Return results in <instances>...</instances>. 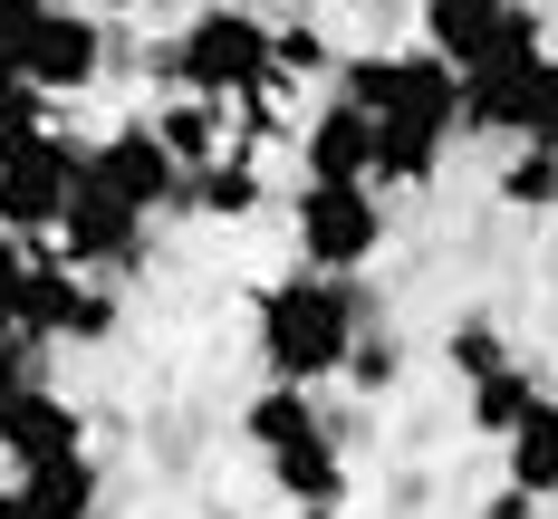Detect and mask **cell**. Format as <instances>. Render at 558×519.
<instances>
[{
    "label": "cell",
    "mask_w": 558,
    "mask_h": 519,
    "mask_svg": "<svg viewBox=\"0 0 558 519\" xmlns=\"http://www.w3.org/2000/svg\"><path fill=\"white\" fill-rule=\"evenodd\" d=\"M87 183L97 193H116V202H135V212H183V155L165 145V125L155 115H125V125H107L97 145H87Z\"/></svg>",
    "instance_id": "obj_11"
},
{
    "label": "cell",
    "mask_w": 558,
    "mask_h": 519,
    "mask_svg": "<svg viewBox=\"0 0 558 519\" xmlns=\"http://www.w3.org/2000/svg\"><path fill=\"white\" fill-rule=\"evenodd\" d=\"M558 115V58H501V67H462V125L492 135V145H539Z\"/></svg>",
    "instance_id": "obj_9"
},
{
    "label": "cell",
    "mask_w": 558,
    "mask_h": 519,
    "mask_svg": "<svg viewBox=\"0 0 558 519\" xmlns=\"http://www.w3.org/2000/svg\"><path fill=\"white\" fill-rule=\"evenodd\" d=\"M482 519H539V501H530V491H510V481H501V501H492Z\"/></svg>",
    "instance_id": "obj_24"
},
{
    "label": "cell",
    "mask_w": 558,
    "mask_h": 519,
    "mask_svg": "<svg viewBox=\"0 0 558 519\" xmlns=\"http://www.w3.org/2000/svg\"><path fill=\"white\" fill-rule=\"evenodd\" d=\"M165 97H213V107H270L279 97V20L251 0H203L165 49H155Z\"/></svg>",
    "instance_id": "obj_3"
},
{
    "label": "cell",
    "mask_w": 558,
    "mask_h": 519,
    "mask_svg": "<svg viewBox=\"0 0 558 519\" xmlns=\"http://www.w3.org/2000/svg\"><path fill=\"white\" fill-rule=\"evenodd\" d=\"M0 519H49V510L29 501V481H0Z\"/></svg>",
    "instance_id": "obj_23"
},
{
    "label": "cell",
    "mask_w": 558,
    "mask_h": 519,
    "mask_svg": "<svg viewBox=\"0 0 558 519\" xmlns=\"http://www.w3.org/2000/svg\"><path fill=\"white\" fill-rule=\"evenodd\" d=\"M20 375H29V337H0V395H10Z\"/></svg>",
    "instance_id": "obj_22"
},
{
    "label": "cell",
    "mask_w": 558,
    "mask_h": 519,
    "mask_svg": "<svg viewBox=\"0 0 558 519\" xmlns=\"http://www.w3.org/2000/svg\"><path fill=\"white\" fill-rule=\"evenodd\" d=\"M289 240H299V270H337V280H366L386 260V183H299L289 193Z\"/></svg>",
    "instance_id": "obj_5"
},
{
    "label": "cell",
    "mask_w": 558,
    "mask_h": 519,
    "mask_svg": "<svg viewBox=\"0 0 558 519\" xmlns=\"http://www.w3.org/2000/svg\"><path fill=\"white\" fill-rule=\"evenodd\" d=\"M530 404H539V375H530L520 356H510V366H492V375H472V385H462V413H472V433H492V443H501V433H510V423H520V413H530Z\"/></svg>",
    "instance_id": "obj_17"
},
{
    "label": "cell",
    "mask_w": 558,
    "mask_h": 519,
    "mask_svg": "<svg viewBox=\"0 0 558 519\" xmlns=\"http://www.w3.org/2000/svg\"><path fill=\"white\" fill-rule=\"evenodd\" d=\"M386 308H376V288L366 280H337V270H289L251 298V356H260V375L270 385H337L347 375V356L366 346Z\"/></svg>",
    "instance_id": "obj_2"
},
{
    "label": "cell",
    "mask_w": 558,
    "mask_h": 519,
    "mask_svg": "<svg viewBox=\"0 0 558 519\" xmlns=\"http://www.w3.org/2000/svg\"><path fill=\"white\" fill-rule=\"evenodd\" d=\"M549 145H558V115H549Z\"/></svg>",
    "instance_id": "obj_25"
},
{
    "label": "cell",
    "mask_w": 558,
    "mask_h": 519,
    "mask_svg": "<svg viewBox=\"0 0 558 519\" xmlns=\"http://www.w3.org/2000/svg\"><path fill=\"white\" fill-rule=\"evenodd\" d=\"M510 356H520V346H510L501 328H492V318H462V328L444 337V366H452V385H472V375H492V366H510Z\"/></svg>",
    "instance_id": "obj_18"
},
{
    "label": "cell",
    "mask_w": 558,
    "mask_h": 519,
    "mask_svg": "<svg viewBox=\"0 0 558 519\" xmlns=\"http://www.w3.org/2000/svg\"><path fill=\"white\" fill-rule=\"evenodd\" d=\"M58 260L68 270H97V280H135L155 260V212H135V202H116L97 183H77V202L58 222Z\"/></svg>",
    "instance_id": "obj_12"
},
{
    "label": "cell",
    "mask_w": 558,
    "mask_h": 519,
    "mask_svg": "<svg viewBox=\"0 0 558 519\" xmlns=\"http://www.w3.org/2000/svg\"><path fill=\"white\" fill-rule=\"evenodd\" d=\"M183 212H193V222H251V212H260V155L231 145L213 164H193L183 173Z\"/></svg>",
    "instance_id": "obj_15"
},
{
    "label": "cell",
    "mask_w": 558,
    "mask_h": 519,
    "mask_svg": "<svg viewBox=\"0 0 558 519\" xmlns=\"http://www.w3.org/2000/svg\"><path fill=\"white\" fill-rule=\"evenodd\" d=\"M39 125H58V115H49V97H39L29 77H0V155H10V145H29Z\"/></svg>",
    "instance_id": "obj_20"
},
{
    "label": "cell",
    "mask_w": 558,
    "mask_h": 519,
    "mask_svg": "<svg viewBox=\"0 0 558 519\" xmlns=\"http://www.w3.org/2000/svg\"><path fill=\"white\" fill-rule=\"evenodd\" d=\"M395 375H404V346H395V328L376 318V328H366V346L347 356V385H356V395H386Z\"/></svg>",
    "instance_id": "obj_19"
},
{
    "label": "cell",
    "mask_w": 558,
    "mask_h": 519,
    "mask_svg": "<svg viewBox=\"0 0 558 519\" xmlns=\"http://www.w3.org/2000/svg\"><path fill=\"white\" fill-rule=\"evenodd\" d=\"M125 328V298L97 270H68V260H39L29 270V308H20V337L29 346H107Z\"/></svg>",
    "instance_id": "obj_10"
},
{
    "label": "cell",
    "mask_w": 558,
    "mask_h": 519,
    "mask_svg": "<svg viewBox=\"0 0 558 519\" xmlns=\"http://www.w3.org/2000/svg\"><path fill=\"white\" fill-rule=\"evenodd\" d=\"M299 183H376V115L356 97H318L299 125Z\"/></svg>",
    "instance_id": "obj_14"
},
{
    "label": "cell",
    "mask_w": 558,
    "mask_h": 519,
    "mask_svg": "<svg viewBox=\"0 0 558 519\" xmlns=\"http://www.w3.org/2000/svg\"><path fill=\"white\" fill-rule=\"evenodd\" d=\"M241 443L260 453L270 491L299 519L347 510V453H337V423H328V404L308 395V385H260V395L241 404Z\"/></svg>",
    "instance_id": "obj_4"
},
{
    "label": "cell",
    "mask_w": 558,
    "mask_h": 519,
    "mask_svg": "<svg viewBox=\"0 0 558 519\" xmlns=\"http://www.w3.org/2000/svg\"><path fill=\"white\" fill-rule=\"evenodd\" d=\"M501 481H510V491H530V501H558V395H539L501 433Z\"/></svg>",
    "instance_id": "obj_16"
},
{
    "label": "cell",
    "mask_w": 558,
    "mask_h": 519,
    "mask_svg": "<svg viewBox=\"0 0 558 519\" xmlns=\"http://www.w3.org/2000/svg\"><path fill=\"white\" fill-rule=\"evenodd\" d=\"M414 29H424V49L452 58V67H501V58L549 49L539 0H414Z\"/></svg>",
    "instance_id": "obj_8"
},
{
    "label": "cell",
    "mask_w": 558,
    "mask_h": 519,
    "mask_svg": "<svg viewBox=\"0 0 558 519\" xmlns=\"http://www.w3.org/2000/svg\"><path fill=\"white\" fill-rule=\"evenodd\" d=\"M77 453H87V413L68 404V385L20 375L0 395V461H10V481L20 471H49V461H77Z\"/></svg>",
    "instance_id": "obj_13"
},
{
    "label": "cell",
    "mask_w": 558,
    "mask_h": 519,
    "mask_svg": "<svg viewBox=\"0 0 558 519\" xmlns=\"http://www.w3.org/2000/svg\"><path fill=\"white\" fill-rule=\"evenodd\" d=\"M328 87L376 115V183L386 193H424L444 173L452 135H472L462 125V67L434 49H347Z\"/></svg>",
    "instance_id": "obj_1"
},
{
    "label": "cell",
    "mask_w": 558,
    "mask_h": 519,
    "mask_svg": "<svg viewBox=\"0 0 558 519\" xmlns=\"http://www.w3.org/2000/svg\"><path fill=\"white\" fill-rule=\"evenodd\" d=\"M77 183H87V145H77L68 125H39L29 145L0 155V231H10V240H58Z\"/></svg>",
    "instance_id": "obj_7"
},
{
    "label": "cell",
    "mask_w": 558,
    "mask_h": 519,
    "mask_svg": "<svg viewBox=\"0 0 558 519\" xmlns=\"http://www.w3.org/2000/svg\"><path fill=\"white\" fill-rule=\"evenodd\" d=\"M29 270H39V250L0 231V337H20V308H29Z\"/></svg>",
    "instance_id": "obj_21"
},
{
    "label": "cell",
    "mask_w": 558,
    "mask_h": 519,
    "mask_svg": "<svg viewBox=\"0 0 558 519\" xmlns=\"http://www.w3.org/2000/svg\"><path fill=\"white\" fill-rule=\"evenodd\" d=\"M107 67H116V39H107V10H87V0H49V10L10 39V58H0V77H29L49 107L107 87Z\"/></svg>",
    "instance_id": "obj_6"
}]
</instances>
